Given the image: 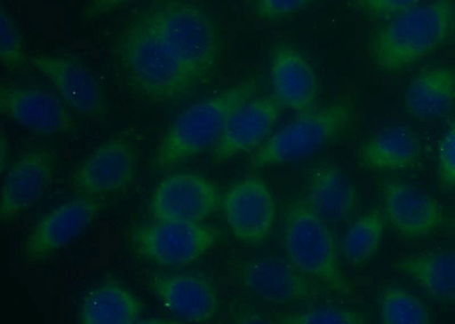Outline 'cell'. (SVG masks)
<instances>
[{
  "label": "cell",
  "mask_w": 455,
  "mask_h": 324,
  "mask_svg": "<svg viewBox=\"0 0 455 324\" xmlns=\"http://www.w3.org/2000/svg\"><path fill=\"white\" fill-rule=\"evenodd\" d=\"M114 52L130 91L150 103L177 101L198 83L140 12L120 30Z\"/></svg>",
  "instance_id": "obj_1"
},
{
  "label": "cell",
  "mask_w": 455,
  "mask_h": 324,
  "mask_svg": "<svg viewBox=\"0 0 455 324\" xmlns=\"http://www.w3.org/2000/svg\"><path fill=\"white\" fill-rule=\"evenodd\" d=\"M455 21L453 0H433L398 14L370 42V59L378 71L408 70L448 42Z\"/></svg>",
  "instance_id": "obj_2"
},
{
  "label": "cell",
  "mask_w": 455,
  "mask_h": 324,
  "mask_svg": "<svg viewBox=\"0 0 455 324\" xmlns=\"http://www.w3.org/2000/svg\"><path fill=\"white\" fill-rule=\"evenodd\" d=\"M258 91L256 81H245L186 108L170 125L158 146L154 166L170 170L214 147L230 116L254 99Z\"/></svg>",
  "instance_id": "obj_3"
},
{
  "label": "cell",
  "mask_w": 455,
  "mask_h": 324,
  "mask_svg": "<svg viewBox=\"0 0 455 324\" xmlns=\"http://www.w3.org/2000/svg\"><path fill=\"white\" fill-rule=\"evenodd\" d=\"M198 81L217 67L222 38L217 23L193 0H153L140 12Z\"/></svg>",
  "instance_id": "obj_4"
},
{
  "label": "cell",
  "mask_w": 455,
  "mask_h": 324,
  "mask_svg": "<svg viewBox=\"0 0 455 324\" xmlns=\"http://www.w3.org/2000/svg\"><path fill=\"white\" fill-rule=\"evenodd\" d=\"M283 247L288 259L300 273L341 296L355 293L341 273L327 222L307 200L296 198L288 204L283 217Z\"/></svg>",
  "instance_id": "obj_5"
},
{
  "label": "cell",
  "mask_w": 455,
  "mask_h": 324,
  "mask_svg": "<svg viewBox=\"0 0 455 324\" xmlns=\"http://www.w3.org/2000/svg\"><path fill=\"white\" fill-rule=\"evenodd\" d=\"M352 119L353 107L347 101L304 113L278 130L255 153L251 165L259 169L306 159L340 135Z\"/></svg>",
  "instance_id": "obj_6"
},
{
  "label": "cell",
  "mask_w": 455,
  "mask_h": 324,
  "mask_svg": "<svg viewBox=\"0 0 455 324\" xmlns=\"http://www.w3.org/2000/svg\"><path fill=\"white\" fill-rule=\"evenodd\" d=\"M220 233L203 222L156 221L138 226L132 234L133 249L158 265H192L212 249Z\"/></svg>",
  "instance_id": "obj_7"
},
{
  "label": "cell",
  "mask_w": 455,
  "mask_h": 324,
  "mask_svg": "<svg viewBox=\"0 0 455 324\" xmlns=\"http://www.w3.org/2000/svg\"><path fill=\"white\" fill-rule=\"evenodd\" d=\"M137 168L135 146L124 138H114L99 146L72 173L70 187L80 196H111L129 188Z\"/></svg>",
  "instance_id": "obj_8"
},
{
  "label": "cell",
  "mask_w": 455,
  "mask_h": 324,
  "mask_svg": "<svg viewBox=\"0 0 455 324\" xmlns=\"http://www.w3.org/2000/svg\"><path fill=\"white\" fill-rule=\"evenodd\" d=\"M0 112L36 135H68L76 130L75 120L64 101L42 87L3 83Z\"/></svg>",
  "instance_id": "obj_9"
},
{
  "label": "cell",
  "mask_w": 455,
  "mask_h": 324,
  "mask_svg": "<svg viewBox=\"0 0 455 324\" xmlns=\"http://www.w3.org/2000/svg\"><path fill=\"white\" fill-rule=\"evenodd\" d=\"M220 204V193L212 181L197 173H178L165 178L154 190L150 213L160 222H203Z\"/></svg>",
  "instance_id": "obj_10"
},
{
  "label": "cell",
  "mask_w": 455,
  "mask_h": 324,
  "mask_svg": "<svg viewBox=\"0 0 455 324\" xmlns=\"http://www.w3.org/2000/svg\"><path fill=\"white\" fill-rule=\"evenodd\" d=\"M57 160L46 148H32L21 154L4 173L0 194V217L11 222L34 208L54 180Z\"/></svg>",
  "instance_id": "obj_11"
},
{
  "label": "cell",
  "mask_w": 455,
  "mask_h": 324,
  "mask_svg": "<svg viewBox=\"0 0 455 324\" xmlns=\"http://www.w3.org/2000/svg\"><path fill=\"white\" fill-rule=\"evenodd\" d=\"M101 209L95 197L79 196L63 202L36 224L24 239L22 254L28 261L50 257L83 234Z\"/></svg>",
  "instance_id": "obj_12"
},
{
  "label": "cell",
  "mask_w": 455,
  "mask_h": 324,
  "mask_svg": "<svg viewBox=\"0 0 455 324\" xmlns=\"http://www.w3.org/2000/svg\"><path fill=\"white\" fill-rule=\"evenodd\" d=\"M28 65L50 81L60 99L76 115L93 119L107 115L103 88L84 65L52 55H30Z\"/></svg>",
  "instance_id": "obj_13"
},
{
  "label": "cell",
  "mask_w": 455,
  "mask_h": 324,
  "mask_svg": "<svg viewBox=\"0 0 455 324\" xmlns=\"http://www.w3.org/2000/svg\"><path fill=\"white\" fill-rule=\"evenodd\" d=\"M222 206L234 236L246 244H259L274 229L277 205L266 182L259 178H246L231 186Z\"/></svg>",
  "instance_id": "obj_14"
},
{
  "label": "cell",
  "mask_w": 455,
  "mask_h": 324,
  "mask_svg": "<svg viewBox=\"0 0 455 324\" xmlns=\"http://www.w3.org/2000/svg\"><path fill=\"white\" fill-rule=\"evenodd\" d=\"M381 197L386 218L405 238L429 237L445 224L440 202L414 186L386 180L381 185Z\"/></svg>",
  "instance_id": "obj_15"
},
{
  "label": "cell",
  "mask_w": 455,
  "mask_h": 324,
  "mask_svg": "<svg viewBox=\"0 0 455 324\" xmlns=\"http://www.w3.org/2000/svg\"><path fill=\"white\" fill-rule=\"evenodd\" d=\"M243 282L259 297L274 303L323 298L318 281L282 258L253 259L242 267Z\"/></svg>",
  "instance_id": "obj_16"
},
{
  "label": "cell",
  "mask_w": 455,
  "mask_h": 324,
  "mask_svg": "<svg viewBox=\"0 0 455 324\" xmlns=\"http://www.w3.org/2000/svg\"><path fill=\"white\" fill-rule=\"evenodd\" d=\"M280 107L274 99L254 97L230 116L220 139L214 146L215 163L253 151L266 141L279 119Z\"/></svg>",
  "instance_id": "obj_17"
},
{
  "label": "cell",
  "mask_w": 455,
  "mask_h": 324,
  "mask_svg": "<svg viewBox=\"0 0 455 324\" xmlns=\"http://www.w3.org/2000/svg\"><path fill=\"white\" fill-rule=\"evenodd\" d=\"M270 83L274 99L287 111L304 115L318 99V81L311 64L288 44L275 48L272 54Z\"/></svg>",
  "instance_id": "obj_18"
},
{
  "label": "cell",
  "mask_w": 455,
  "mask_h": 324,
  "mask_svg": "<svg viewBox=\"0 0 455 324\" xmlns=\"http://www.w3.org/2000/svg\"><path fill=\"white\" fill-rule=\"evenodd\" d=\"M149 287L165 309L184 321L206 323L217 313V291L196 275L156 277L149 281Z\"/></svg>",
  "instance_id": "obj_19"
},
{
  "label": "cell",
  "mask_w": 455,
  "mask_h": 324,
  "mask_svg": "<svg viewBox=\"0 0 455 324\" xmlns=\"http://www.w3.org/2000/svg\"><path fill=\"white\" fill-rule=\"evenodd\" d=\"M409 115L422 122L448 116L455 107V68H427L410 83L404 96Z\"/></svg>",
  "instance_id": "obj_20"
},
{
  "label": "cell",
  "mask_w": 455,
  "mask_h": 324,
  "mask_svg": "<svg viewBox=\"0 0 455 324\" xmlns=\"http://www.w3.org/2000/svg\"><path fill=\"white\" fill-rule=\"evenodd\" d=\"M307 201L327 224L347 221L356 209L355 186L334 166L312 169L307 177Z\"/></svg>",
  "instance_id": "obj_21"
},
{
  "label": "cell",
  "mask_w": 455,
  "mask_h": 324,
  "mask_svg": "<svg viewBox=\"0 0 455 324\" xmlns=\"http://www.w3.org/2000/svg\"><path fill=\"white\" fill-rule=\"evenodd\" d=\"M420 155L417 133L405 125L383 130L363 146L361 164L370 171H405L416 166Z\"/></svg>",
  "instance_id": "obj_22"
},
{
  "label": "cell",
  "mask_w": 455,
  "mask_h": 324,
  "mask_svg": "<svg viewBox=\"0 0 455 324\" xmlns=\"http://www.w3.org/2000/svg\"><path fill=\"white\" fill-rule=\"evenodd\" d=\"M142 311V303L132 291L105 282L85 295L79 320L85 324H133L140 321Z\"/></svg>",
  "instance_id": "obj_23"
},
{
  "label": "cell",
  "mask_w": 455,
  "mask_h": 324,
  "mask_svg": "<svg viewBox=\"0 0 455 324\" xmlns=\"http://www.w3.org/2000/svg\"><path fill=\"white\" fill-rule=\"evenodd\" d=\"M396 269L429 297L455 304V252H434L398 259Z\"/></svg>",
  "instance_id": "obj_24"
},
{
  "label": "cell",
  "mask_w": 455,
  "mask_h": 324,
  "mask_svg": "<svg viewBox=\"0 0 455 324\" xmlns=\"http://www.w3.org/2000/svg\"><path fill=\"white\" fill-rule=\"evenodd\" d=\"M385 213L373 209L348 229L341 241V255L349 265L360 266L369 262L379 249L386 228Z\"/></svg>",
  "instance_id": "obj_25"
},
{
  "label": "cell",
  "mask_w": 455,
  "mask_h": 324,
  "mask_svg": "<svg viewBox=\"0 0 455 324\" xmlns=\"http://www.w3.org/2000/svg\"><path fill=\"white\" fill-rule=\"evenodd\" d=\"M381 322L386 324H428L432 314L416 296L402 288L386 289L379 299Z\"/></svg>",
  "instance_id": "obj_26"
},
{
  "label": "cell",
  "mask_w": 455,
  "mask_h": 324,
  "mask_svg": "<svg viewBox=\"0 0 455 324\" xmlns=\"http://www.w3.org/2000/svg\"><path fill=\"white\" fill-rule=\"evenodd\" d=\"M278 322L283 324H369L371 323V319L364 312L321 305L283 314L279 318Z\"/></svg>",
  "instance_id": "obj_27"
},
{
  "label": "cell",
  "mask_w": 455,
  "mask_h": 324,
  "mask_svg": "<svg viewBox=\"0 0 455 324\" xmlns=\"http://www.w3.org/2000/svg\"><path fill=\"white\" fill-rule=\"evenodd\" d=\"M0 59L11 70H19L28 64L21 34L5 8L0 10Z\"/></svg>",
  "instance_id": "obj_28"
},
{
  "label": "cell",
  "mask_w": 455,
  "mask_h": 324,
  "mask_svg": "<svg viewBox=\"0 0 455 324\" xmlns=\"http://www.w3.org/2000/svg\"><path fill=\"white\" fill-rule=\"evenodd\" d=\"M437 176L443 189L455 188V122L438 143Z\"/></svg>",
  "instance_id": "obj_29"
},
{
  "label": "cell",
  "mask_w": 455,
  "mask_h": 324,
  "mask_svg": "<svg viewBox=\"0 0 455 324\" xmlns=\"http://www.w3.org/2000/svg\"><path fill=\"white\" fill-rule=\"evenodd\" d=\"M312 0H258L256 2V15L264 21L275 22L298 13Z\"/></svg>",
  "instance_id": "obj_30"
},
{
  "label": "cell",
  "mask_w": 455,
  "mask_h": 324,
  "mask_svg": "<svg viewBox=\"0 0 455 324\" xmlns=\"http://www.w3.org/2000/svg\"><path fill=\"white\" fill-rule=\"evenodd\" d=\"M420 0H357L365 13L375 16L398 15L416 7Z\"/></svg>",
  "instance_id": "obj_31"
},
{
  "label": "cell",
  "mask_w": 455,
  "mask_h": 324,
  "mask_svg": "<svg viewBox=\"0 0 455 324\" xmlns=\"http://www.w3.org/2000/svg\"><path fill=\"white\" fill-rule=\"evenodd\" d=\"M132 2L133 0H92L87 8V15L92 18V16L107 14Z\"/></svg>",
  "instance_id": "obj_32"
},
{
  "label": "cell",
  "mask_w": 455,
  "mask_h": 324,
  "mask_svg": "<svg viewBox=\"0 0 455 324\" xmlns=\"http://www.w3.org/2000/svg\"><path fill=\"white\" fill-rule=\"evenodd\" d=\"M10 141L6 139L5 136H2V140H0V168H2L3 174L10 168Z\"/></svg>",
  "instance_id": "obj_33"
},
{
  "label": "cell",
  "mask_w": 455,
  "mask_h": 324,
  "mask_svg": "<svg viewBox=\"0 0 455 324\" xmlns=\"http://www.w3.org/2000/svg\"><path fill=\"white\" fill-rule=\"evenodd\" d=\"M453 226H454V229H455V214H454V217H453Z\"/></svg>",
  "instance_id": "obj_34"
}]
</instances>
